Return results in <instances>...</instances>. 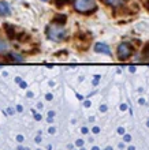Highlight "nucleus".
<instances>
[{
  "instance_id": "obj_8",
  "label": "nucleus",
  "mask_w": 149,
  "mask_h": 150,
  "mask_svg": "<svg viewBox=\"0 0 149 150\" xmlns=\"http://www.w3.org/2000/svg\"><path fill=\"white\" fill-rule=\"evenodd\" d=\"M82 141H78V142H77V145H78V146H82Z\"/></svg>"
},
{
  "instance_id": "obj_5",
  "label": "nucleus",
  "mask_w": 149,
  "mask_h": 150,
  "mask_svg": "<svg viewBox=\"0 0 149 150\" xmlns=\"http://www.w3.org/2000/svg\"><path fill=\"white\" fill-rule=\"evenodd\" d=\"M94 49H96V51H97V52H104V53H111L110 48H108V45H106V44H97Z\"/></svg>"
},
{
  "instance_id": "obj_2",
  "label": "nucleus",
  "mask_w": 149,
  "mask_h": 150,
  "mask_svg": "<svg viewBox=\"0 0 149 150\" xmlns=\"http://www.w3.org/2000/svg\"><path fill=\"white\" fill-rule=\"evenodd\" d=\"M47 34L48 37L51 40H53V41H60V40L64 38V30H63L62 28H58L56 25H51L49 28L47 29Z\"/></svg>"
},
{
  "instance_id": "obj_6",
  "label": "nucleus",
  "mask_w": 149,
  "mask_h": 150,
  "mask_svg": "<svg viewBox=\"0 0 149 150\" xmlns=\"http://www.w3.org/2000/svg\"><path fill=\"white\" fill-rule=\"evenodd\" d=\"M107 4H110V6H112V7H116V6H119V4L123 3V0H104Z\"/></svg>"
},
{
  "instance_id": "obj_1",
  "label": "nucleus",
  "mask_w": 149,
  "mask_h": 150,
  "mask_svg": "<svg viewBox=\"0 0 149 150\" xmlns=\"http://www.w3.org/2000/svg\"><path fill=\"white\" fill-rule=\"evenodd\" d=\"M75 10L79 12H88L90 10L96 8V1L94 0H75L74 1Z\"/></svg>"
},
{
  "instance_id": "obj_3",
  "label": "nucleus",
  "mask_w": 149,
  "mask_h": 150,
  "mask_svg": "<svg viewBox=\"0 0 149 150\" xmlns=\"http://www.w3.org/2000/svg\"><path fill=\"white\" fill-rule=\"evenodd\" d=\"M130 55H131V48H130L129 44H126V42L120 44L119 48H118V56L119 57H120L122 60H126Z\"/></svg>"
},
{
  "instance_id": "obj_7",
  "label": "nucleus",
  "mask_w": 149,
  "mask_h": 150,
  "mask_svg": "<svg viewBox=\"0 0 149 150\" xmlns=\"http://www.w3.org/2000/svg\"><path fill=\"white\" fill-rule=\"evenodd\" d=\"M7 48H8L7 44L4 42L3 40H0V53H1V52H6L7 51Z\"/></svg>"
},
{
  "instance_id": "obj_4",
  "label": "nucleus",
  "mask_w": 149,
  "mask_h": 150,
  "mask_svg": "<svg viewBox=\"0 0 149 150\" xmlns=\"http://www.w3.org/2000/svg\"><path fill=\"white\" fill-rule=\"evenodd\" d=\"M10 14V7L6 1H0V15H8Z\"/></svg>"
}]
</instances>
